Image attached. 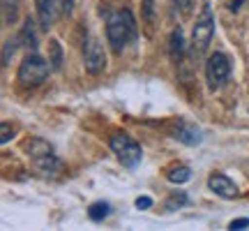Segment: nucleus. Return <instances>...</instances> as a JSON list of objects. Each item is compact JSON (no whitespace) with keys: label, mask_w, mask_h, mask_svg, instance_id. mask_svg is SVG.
I'll use <instances>...</instances> for the list:
<instances>
[{"label":"nucleus","mask_w":249,"mask_h":231,"mask_svg":"<svg viewBox=\"0 0 249 231\" xmlns=\"http://www.w3.org/2000/svg\"><path fill=\"white\" fill-rule=\"evenodd\" d=\"M136 35V21H134V14L129 9H118L113 12L107 21V37L108 44L113 46L116 51H123L124 46L129 44Z\"/></svg>","instance_id":"f257e3e1"},{"label":"nucleus","mask_w":249,"mask_h":231,"mask_svg":"<svg viewBox=\"0 0 249 231\" xmlns=\"http://www.w3.org/2000/svg\"><path fill=\"white\" fill-rule=\"evenodd\" d=\"M18 83L23 88H37L39 83H44V79L49 77V62L37 54H30L23 58L21 67H18Z\"/></svg>","instance_id":"f03ea898"},{"label":"nucleus","mask_w":249,"mask_h":231,"mask_svg":"<svg viewBox=\"0 0 249 231\" xmlns=\"http://www.w3.org/2000/svg\"><path fill=\"white\" fill-rule=\"evenodd\" d=\"M111 148H113V153L118 155V160L123 162V167H127V169H134L139 162H141V146L134 141L129 134L124 132H116L113 136H111Z\"/></svg>","instance_id":"7ed1b4c3"},{"label":"nucleus","mask_w":249,"mask_h":231,"mask_svg":"<svg viewBox=\"0 0 249 231\" xmlns=\"http://www.w3.org/2000/svg\"><path fill=\"white\" fill-rule=\"evenodd\" d=\"M213 35H214V17H213V12H210V5L203 2L201 14L196 19L194 33H192V49H194L196 54L205 51L208 44H210V39H213Z\"/></svg>","instance_id":"20e7f679"},{"label":"nucleus","mask_w":249,"mask_h":231,"mask_svg":"<svg viewBox=\"0 0 249 231\" xmlns=\"http://www.w3.org/2000/svg\"><path fill=\"white\" fill-rule=\"evenodd\" d=\"M28 153L33 155L37 171H42V173H55L62 169V162L53 155V148L44 139H33L28 143Z\"/></svg>","instance_id":"39448f33"},{"label":"nucleus","mask_w":249,"mask_h":231,"mask_svg":"<svg viewBox=\"0 0 249 231\" xmlns=\"http://www.w3.org/2000/svg\"><path fill=\"white\" fill-rule=\"evenodd\" d=\"M229 74H231V62L224 54H213L205 62V79H208V86L210 88H219L224 86V81L229 79Z\"/></svg>","instance_id":"423d86ee"},{"label":"nucleus","mask_w":249,"mask_h":231,"mask_svg":"<svg viewBox=\"0 0 249 231\" xmlns=\"http://www.w3.org/2000/svg\"><path fill=\"white\" fill-rule=\"evenodd\" d=\"M83 60H86V72L88 74H102L104 67H107V56H104V49L99 44V39L90 37L88 44H86V51H83Z\"/></svg>","instance_id":"0eeeda50"},{"label":"nucleus","mask_w":249,"mask_h":231,"mask_svg":"<svg viewBox=\"0 0 249 231\" xmlns=\"http://www.w3.org/2000/svg\"><path fill=\"white\" fill-rule=\"evenodd\" d=\"M58 12H60L58 0H37V17H39V23L44 30H49L55 23Z\"/></svg>","instance_id":"6e6552de"},{"label":"nucleus","mask_w":249,"mask_h":231,"mask_svg":"<svg viewBox=\"0 0 249 231\" xmlns=\"http://www.w3.org/2000/svg\"><path fill=\"white\" fill-rule=\"evenodd\" d=\"M208 185H210V190L214 194L224 196V199H231V196L238 194V187L233 185V180L229 176H224V173H213L210 180H208Z\"/></svg>","instance_id":"1a4fd4ad"},{"label":"nucleus","mask_w":249,"mask_h":231,"mask_svg":"<svg viewBox=\"0 0 249 231\" xmlns=\"http://www.w3.org/2000/svg\"><path fill=\"white\" fill-rule=\"evenodd\" d=\"M173 136L178 139V141L187 143V146H196V143H201V130L198 127H194L192 123H185V120H180L178 125H176V130H173Z\"/></svg>","instance_id":"9d476101"},{"label":"nucleus","mask_w":249,"mask_h":231,"mask_svg":"<svg viewBox=\"0 0 249 231\" xmlns=\"http://www.w3.org/2000/svg\"><path fill=\"white\" fill-rule=\"evenodd\" d=\"M18 42H23V46H28V49H37V28L33 19H26V23L21 28V35H18Z\"/></svg>","instance_id":"9b49d317"},{"label":"nucleus","mask_w":249,"mask_h":231,"mask_svg":"<svg viewBox=\"0 0 249 231\" xmlns=\"http://www.w3.org/2000/svg\"><path fill=\"white\" fill-rule=\"evenodd\" d=\"M182 54H185V42H182V30L176 28L173 33H171V58L176 65L182 62Z\"/></svg>","instance_id":"f8f14e48"},{"label":"nucleus","mask_w":249,"mask_h":231,"mask_svg":"<svg viewBox=\"0 0 249 231\" xmlns=\"http://www.w3.org/2000/svg\"><path fill=\"white\" fill-rule=\"evenodd\" d=\"M18 5L21 0H2V23L12 26L18 19Z\"/></svg>","instance_id":"ddd939ff"},{"label":"nucleus","mask_w":249,"mask_h":231,"mask_svg":"<svg viewBox=\"0 0 249 231\" xmlns=\"http://www.w3.org/2000/svg\"><path fill=\"white\" fill-rule=\"evenodd\" d=\"M49 62L53 70H60L62 65V49H60V42L58 39H51L49 42Z\"/></svg>","instance_id":"4468645a"},{"label":"nucleus","mask_w":249,"mask_h":231,"mask_svg":"<svg viewBox=\"0 0 249 231\" xmlns=\"http://www.w3.org/2000/svg\"><path fill=\"white\" fill-rule=\"evenodd\" d=\"M108 211H111V208H108V204H104V201H97V204L90 206L88 215H90V220H92V222H102V220H104V217L108 215Z\"/></svg>","instance_id":"2eb2a0df"},{"label":"nucleus","mask_w":249,"mask_h":231,"mask_svg":"<svg viewBox=\"0 0 249 231\" xmlns=\"http://www.w3.org/2000/svg\"><path fill=\"white\" fill-rule=\"evenodd\" d=\"M189 178H192V171L187 169V167L171 169V173H169V180H171V183H187Z\"/></svg>","instance_id":"dca6fc26"},{"label":"nucleus","mask_w":249,"mask_h":231,"mask_svg":"<svg viewBox=\"0 0 249 231\" xmlns=\"http://www.w3.org/2000/svg\"><path fill=\"white\" fill-rule=\"evenodd\" d=\"M17 42L18 39H9V42H5V54H2V65H9V58L14 56V51H17Z\"/></svg>","instance_id":"f3484780"},{"label":"nucleus","mask_w":249,"mask_h":231,"mask_svg":"<svg viewBox=\"0 0 249 231\" xmlns=\"http://www.w3.org/2000/svg\"><path fill=\"white\" fill-rule=\"evenodd\" d=\"M182 204H187V196L182 194V192H180V194L176 192V194H173V196L169 199V201H166V211H171L173 206H182Z\"/></svg>","instance_id":"a211bd4d"},{"label":"nucleus","mask_w":249,"mask_h":231,"mask_svg":"<svg viewBox=\"0 0 249 231\" xmlns=\"http://www.w3.org/2000/svg\"><path fill=\"white\" fill-rule=\"evenodd\" d=\"M58 5H60V14H62V17H70L71 9H74V0H58Z\"/></svg>","instance_id":"6ab92c4d"},{"label":"nucleus","mask_w":249,"mask_h":231,"mask_svg":"<svg viewBox=\"0 0 249 231\" xmlns=\"http://www.w3.org/2000/svg\"><path fill=\"white\" fill-rule=\"evenodd\" d=\"M176 2V7L182 12V14H187L189 9H192V5H194V0H173Z\"/></svg>","instance_id":"aec40b11"},{"label":"nucleus","mask_w":249,"mask_h":231,"mask_svg":"<svg viewBox=\"0 0 249 231\" xmlns=\"http://www.w3.org/2000/svg\"><path fill=\"white\" fill-rule=\"evenodd\" d=\"M143 12H145V21L152 26V21H155L152 19V0H143Z\"/></svg>","instance_id":"412c9836"},{"label":"nucleus","mask_w":249,"mask_h":231,"mask_svg":"<svg viewBox=\"0 0 249 231\" xmlns=\"http://www.w3.org/2000/svg\"><path fill=\"white\" fill-rule=\"evenodd\" d=\"M12 134H14V130L9 127V123H2V136H0V141L7 143L9 139H12Z\"/></svg>","instance_id":"4be33fe9"},{"label":"nucleus","mask_w":249,"mask_h":231,"mask_svg":"<svg viewBox=\"0 0 249 231\" xmlns=\"http://www.w3.org/2000/svg\"><path fill=\"white\" fill-rule=\"evenodd\" d=\"M245 227H249V220H247V217H240V220H233V222H231V229H235V231H238V229H245Z\"/></svg>","instance_id":"5701e85b"},{"label":"nucleus","mask_w":249,"mask_h":231,"mask_svg":"<svg viewBox=\"0 0 249 231\" xmlns=\"http://www.w3.org/2000/svg\"><path fill=\"white\" fill-rule=\"evenodd\" d=\"M150 206H152L150 196H139V199H136V208H150Z\"/></svg>","instance_id":"b1692460"}]
</instances>
